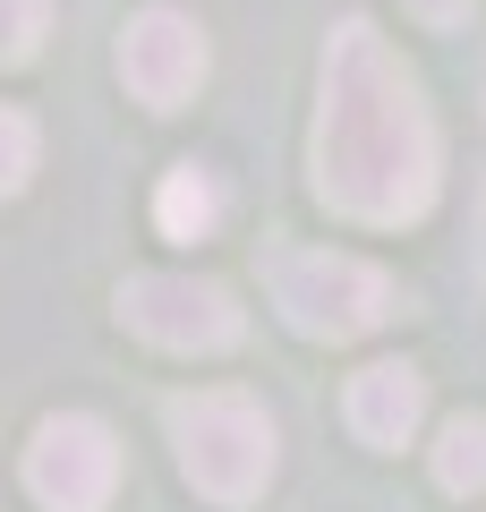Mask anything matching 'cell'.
Returning a JSON list of instances; mask_svg holds the SVG:
<instances>
[{"mask_svg":"<svg viewBox=\"0 0 486 512\" xmlns=\"http://www.w3.org/2000/svg\"><path fill=\"white\" fill-rule=\"evenodd\" d=\"M435 120L418 77L367 18H342L324 43L316 103V197L350 222H418L435 205Z\"/></svg>","mask_w":486,"mask_h":512,"instance_id":"6da1fadb","label":"cell"},{"mask_svg":"<svg viewBox=\"0 0 486 512\" xmlns=\"http://www.w3.org/2000/svg\"><path fill=\"white\" fill-rule=\"evenodd\" d=\"M265 291L290 316V333H307V342H359L401 308L393 274L367 265V256H342V248H273Z\"/></svg>","mask_w":486,"mask_h":512,"instance_id":"7a4b0ae2","label":"cell"},{"mask_svg":"<svg viewBox=\"0 0 486 512\" xmlns=\"http://www.w3.org/2000/svg\"><path fill=\"white\" fill-rule=\"evenodd\" d=\"M171 444L197 495L214 504H256L273 478V419L248 393H180L171 402Z\"/></svg>","mask_w":486,"mask_h":512,"instance_id":"3957f363","label":"cell"},{"mask_svg":"<svg viewBox=\"0 0 486 512\" xmlns=\"http://www.w3.org/2000/svg\"><path fill=\"white\" fill-rule=\"evenodd\" d=\"M111 487H120V444H111L103 419L60 410V419L35 427V444H26V495L43 512H103Z\"/></svg>","mask_w":486,"mask_h":512,"instance_id":"277c9868","label":"cell"},{"mask_svg":"<svg viewBox=\"0 0 486 512\" xmlns=\"http://www.w3.org/2000/svg\"><path fill=\"white\" fill-rule=\"evenodd\" d=\"M120 325L145 333L154 350H231L239 342V299L205 274H128L120 282Z\"/></svg>","mask_w":486,"mask_h":512,"instance_id":"5b68a950","label":"cell"},{"mask_svg":"<svg viewBox=\"0 0 486 512\" xmlns=\"http://www.w3.org/2000/svg\"><path fill=\"white\" fill-rule=\"evenodd\" d=\"M205 69H214V52H205V26L180 18V9H137L120 35V77L128 94H137L145 111H180L188 94L205 86Z\"/></svg>","mask_w":486,"mask_h":512,"instance_id":"8992f818","label":"cell"},{"mask_svg":"<svg viewBox=\"0 0 486 512\" xmlns=\"http://www.w3.org/2000/svg\"><path fill=\"white\" fill-rule=\"evenodd\" d=\"M342 419L359 444H376V453H401V444L418 436V419H427V376H418L410 359H376L350 376L342 393Z\"/></svg>","mask_w":486,"mask_h":512,"instance_id":"52a82bcc","label":"cell"},{"mask_svg":"<svg viewBox=\"0 0 486 512\" xmlns=\"http://www.w3.org/2000/svg\"><path fill=\"white\" fill-rule=\"evenodd\" d=\"M154 222H162V239H205L222 222V188L205 180L197 163H180L162 180V197H154Z\"/></svg>","mask_w":486,"mask_h":512,"instance_id":"ba28073f","label":"cell"},{"mask_svg":"<svg viewBox=\"0 0 486 512\" xmlns=\"http://www.w3.org/2000/svg\"><path fill=\"white\" fill-rule=\"evenodd\" d=\"M435 487L444 495H486V419L478 410L444 419V436H435Z\"/></svg>","mask_w":486,"mask_h":512,"instance_id":"9c48e42d","label":"cell"},{"mask_svg":"<svg viewBox=\"0 0 486 512\" xmlns=\"http://www.w3.org/2000/svg\"><path fill=\"white\" fill-rule=\"evenodd\" d=\"M43 35H52V0H0V69L35 60Z\"/></svg>","mask_w":486,"mask_h":512,"instance_id":"30bf717a","label":"cell"},{"mask_svg":"<svg viewBox=\"0 0 486 512\" xmlns=\"http://www.w3.org/2000/svg\"><path fill=\"white\" fill-rule=\"evenodd\" d=\"M26 180H35V120L0 103V197H18Z\"/></svg>","mask_w":486,"mask_h":512,"instance_id":"8fae6325","label":"cell"},{"mask_svg":"<svg viewBox=\"0 0 486 512\" xmlns=\"http://www.w3.org/2000/svg\"><path fill=\"white\" fill-rule=\"evenodd\" d=\"M410 9H418L427 26H461V18H469V0H410Z\"/></svg>","mask_w":486,"mask_h":512,"instance_id":"7c38bea8","label":"cell"}]
</instances>
